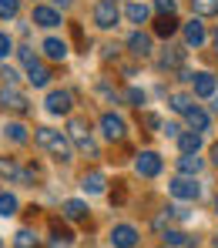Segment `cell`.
<instances>
[{
  "label": "cell",
  "mask_w": 218,
  "mask_h": 248,
  "mask_svg": "<svg viewBox=\"0 0 218 248\" xmlns=\"http://www.w3.org/2000/svg\"><path fill=\"white\" fill-rule=\"evenodd\" d=\"M37 144L47 148L57 161H71L74 158V141L67 138V134H61V131H54V127H37Z\"/></svg>",
  "instance_id": "6da1fadb"
},
{
  "label": "cell",
  "mask_w": 218,
  "mask_h": 248,
  "mask_svg": "<svg viewBox=\"0 0 218 248\" xmlns=\"http://www.w3.org/2000/svg\"><path fill=\"white\" fill-rule=\"evenodd\" d=\"M165 242H168V245H191V242H188V235H185V232H178V228H168V232H165Z\"/></svg>",
  "instance_id": "f546056e"
},
{
  "label": "cell",
  "mask_w": 218,
  "mask_h": 248,
  "mask_svg": "<svg viewBox=\"0 0 218 248\" xmlns=\"http://www.w3.org/2000/svg\"><path fill=\"white\" fill-rule=\"evenodd\" d=\"M185 118H188V127H191V131H208V114H205L202 108H191Z\"/></svg>",
  "instance_id": "44dd1931"
},
{
  "label": "cell",
  "mask_w": 218,
  "mask_h": 248,
  "mask_svg": "<svg viewBox=\"0 0 218 248\" xmlns=\"http://www.w3.org/2000/svg\"><path fill=\"white\" fill-rule=\"evenodd\" d=\"M174 31H178V20H174V14H161V17L155 20V34H158V37H171Z\"/></svg>",
  "instance_id": "d6986e66"
},
{
  "label": "cell",
  "mask_w": 218,
  "mask_h": 248,
  "mask_svg": "<svg viewBox=\"0 0 218 248\" xmlns=\"http://www.w3.org/2000/svg\"><path fill=\"white\" fill-rule=\"evenodd\" d=\"M17 0H0V17H17Z\"/></svg>",
  "instance_id": "1f68e13d"
},
{
  "label": "cell",
  "mask_w": 218,
  "mask_h": 248,
  "mask_svg": "<svg viewBox=\"0 0 218 248\" xmlns=\"http://www.w3.org/2000/svg\"><path fill=\"white\" fill-rule=\"evenodd\" d=\"M205 24H198V20H191V24H185V44L188 47H202L205 44Z\"/></svg>",
  "instance_id": "4fadbf2b"
},
{
  "label": "cell",
  "mask_w": 218,
  "mask_h": 248,
  "mask_svg": "<svg viewBox=\"0 0 218 248\" xmlns=\"http://www.w3.org/2000/svg\"><path fill=\"white\" fill-rule=\"evenodd\" d=\"M168 248H171V245H168Z\"/></svg>",
  "instance_id": "bcb514c9"
},
{
  "label": "cell",
  "mask_w": 218,
  "mask_h": 248,
  "mask_svg": "<svg viewBox=\"0 0 218 248\" xmlns=\"http://www.w3.org/2000/svg\"><path fill=\"white\" fill-rule=\"evenodd\" d=\"M81 188H84L87 195H101V191H104V174H101V171L84 174V178H81Z\"/></svg>",
  "instance_id": "ac0fdd59"
},
{
  "label": "cell",
  "mask_w": 218,
  "mask_h": 248,
  "mask_svg": "<svg viewBox=\"0 0 218 248\" xmlns=\"http://www.w3.org/2000/svg\"><path fill=\"white\" fill-rule=\"evenodd\" d=\"M27 81L34 84V87H44V84L50 81V71L44 67L41 61H31V64H27Z\"/></svg>",
  "instance_id": "9a60e30c"
},
{
  "label": "cell",
  "mask_w": 218,
  "mask_h": 248,
  "mask_svg": "<svg viewBox=\"0 0 218 248\" xmlns=\"http://www.w3.org/2000/svg\"><path fill=\"white\" fill-rule=\"evenodd\" d=\"M44 54H47L50 61H64V57H67V44L57 41V37H47V41H44Z\"/></svg>",
  "instance_id": "ffe728a7"
},
{
  "label": "cell",
  "mask_w": 218,
  "mask_h": 248,
  "mask_svg": "<svg viewBox=\"0 0 218 248\" xmlns=\"http://www.w3.org/2000/svg\"><path fill=\"white\" fill-rule=\"evenodd\" d=\"M215 248H218V235H215Z\"/></svg>",
  "instance_id": "b9f144b4"
},
{
  "label": "cell",
  "mask_w": 218,
  "mask_h": 248,
  "mask_svg": "<svg viewBox=\"0 0 218 248\" xmlns=\"http://www.w3.org/2000/svg\"><path fill=\"white\" fill-rule=\"evenodd\" d=\"M94 24H97L101 31H111V27L118 24V3H114V0H101V3L94 7Z\"/></svg>",
  "instance_id": "277c9868"
},
{
  "label": "cell",
  "mask_w": 218,
  "mask_h": 248,
  "mask_svg": "<svg viewBox=\"0 0 218 248\" xmlns=\"http://www.w3.org/2000/svg\"><path fill=\"white\" fill-rule=\"evenodd\" d=\"M215 211H218V198H215Z\"/></svg>",
  "instance_id": "7bdbcfd3"
},
{
  "label": "cell",
  "mask_w": 218,
  "mask_h": 248,
  "mask_svg": "<svg viewBox=\"0 0 218 248\" xmlns=\"http://www.w3.org/2000/svg\"><path fill=\"white\" fill-rule=\"evenodd\" d=\"M111 245L114 248H134L138 245V228H134V225H114Z\"/></svg>",
  "instance_id": "ba28073f"
},
{
  "label": "cell",
  "mask_w": 218,
  "mask_h": 248,
  "mask_svg": "<svg viewBox=\"0 0 218 248\" xmlns=\"http://www.w3.org/2000/svg\"><path fill=\"white\" fill-rule=\"evenodd\" d=\"M212 161H215V165H218V144H215V148H212Z\"/></svg>",
  "instance_id": "ab89813d"
},
{
  "label": "cell",
  "mask_w": 218,
  "mask_h": 248,
  "mask_svg": "<svg viewBox=\"0 0 218 248\" xmlns=\"http://www.w3.org/2000/svg\"><path fill=\"white\" fill-rule=\"evenodd\" d=\"M215 47H218V34H215Z\"/></svg>",
  "instance_id": "ee69618b"
},
{
  "label": "cell",
  "mask_w": 218,
  "mask_h": 248,
  "mask_svg": "<svg viewBox=\"0 0 218 248\" xmlns=\"http://www.w3.org/2000/svg\"><path fill=\"white\" fill-rule=\"evenodd\" d=\"M155 7H158V14H174V10H178L174 0H155Z\"/></svg>",
  "instance_id": "836d02e7"
},
{
  "label": "cell",
  "mask_w": 218,
  "mask_h": 248,
  "mask_svg": "<svg viewBox=\"0 0 218 248\" xmlns=\"http://www.w3.org/2000/svg\"><path fill=\"white\" fill-rule=\"evenodd\" d=\"M212 97H215V111H218V91H215V94H212Z\"/></svg>",
  "instance_id": "60d3db41"
},
{
  "label": "cell",
  "mask_w": 218,
  "mask_h": 248,
  "mask_svg": "<svg viewBox=\"0 0 218 248\" xmlns=\"http://www.w3.org/2000/svg\"><path fill=\"white\" fill-rule=\"evenodd\" d=\"M0 248H3V242H0Z\"/></svg>",
  "instance_id": "f6af8a7d"
},
{
  "label": "cell",
  "mask_w": 218,
  "mask_h": 248,
  "mask_svg": "<svg viewBox=\"0 0 218 248\" xmlns=\"http://www.w3.org/2000/svg\"><path fill=\"white\" fill-rule=\"evenodd\" d=\"M178 148H181V155H198V148H202V134H198V131L178 134Z\"/></svg>",
  "instance_id": "2e32d148"
},
{
  "label": "cell",
  "mask_w": 218,
  "mask_h": 248,
  "mask_svg": "<svg viewBox=\"0 0 218 248\" xmlns=\"http://www.w3.org/2000/svg\"><path fill=\"white\" fill-rule=\"evenodd\" d=\"M178 171H181V174H198V171H202V158H198V155H181V158H178Z\"/></svg>",
  "instance_id": "7402d4cb"
},
{
  "label": "cell",
  "mask_w": 218,
  "mask_h": 248,
  "mask_svg": "<svg viewBox=\"0 0 218 248\" xmlns=\"http://www.w3.org/2000/svg\"><path fill=\"white\" fill-rule=\"evenodd\" d=\"M0 78H3V84H17V71L3 64V67H0Z\"/></svg>",
  "instance_id": "e575fe53"
},
{
  "label": "cell",
  "mask_w": 218,
  "mask_h": 248,
  "mask_svg": "<svg viewBox=\"0 0 218 248\" xmlns=\"http://www.w3.org/2000/svg\"><path fill=\"white\" fill-rule=\"evenodd\" d=\"M0 104H3L7 111H17V114H24V111H27V97L17 91V84H7V87L0 91Z\"/></svg>",
  "instance_id": "52a82bcc"
},
{
  "label": "cell",
  "mask_w": 218,
  "mask_h": 248,
  "mask_svg": "<svg viewBox=\"0 0 218 248\" xmlns=\"http://www.w3.org/2000/svg\"><path fill=\"white\" fill-rule=\"evenodd\" d=\"M101 131H104L108 141H121V138H125V121H121L118 114H104V118H101Z\"/></svg>",
  "instance_id": "30bf717a"
},
{
  "label": "cell",
  "mask_w": 218,
  "mask_h": 248,
  "mask_svg": "<svg viewBox=\"0 0 218 248\" xmlns=\"http://www.w3.org/2000/svg\"><path fill=\"white\" fill-rule=\"evenodd\" d=\"M144 124H148V127H161V121H158V114H144Z\"/></svg>",
  "instance_id": "74e56055"
},
{
  "label": "cell",
  "mask_w": 218,
  "mask_h": 248,
  "mask_svg": "<svg viewBox=\"0 0 218 248\" xmlns=\"http://www.w3.org/2000/svg\"><path fill=\"white\" fill-rule=\"evenodd\" d=\"M14 248H37V235H34L31 228H20V232L14 235Z\"/></svg>",
  "instance_id": "603a6c76"
},
{
  "label": "cell",
  "mask_w": 218,
  "mask_h": 248,
  "mask_svg": "<svg viewBox=\"0 0 218 248\" xmlns=\"http://www.w3.org/2000/svg\"><path fill=\"white\" fill-rule=\"evenodd\" d=\"M158 64H161V67H165V71H168V67H181V54H178V50H171V47H168V50H165V54H161V61H158Z\"/></svg>",
  "instance_id": "f1b7e54d"
},
{
  "label": "cell",
  "mask_w": 218,
  "mask_h": 248,
  "mask_svg": "<svg viewBox=\"0 0 218 248\" xmlns=\"http://www.w3.org/2000/svg\"><path fill=\"white\" fill-rule=\"evenodd\" d=\"M191 7L198 17H215L218 14V0H191Z\"/></svg>",
  "instance_id": "cb8c5ba5"
},
{
  "label": "cell",
  "mask_w": 218,
  "mask_h": 248,
  "mask_svg": "<svg viewBox=\"0 0 218 248\" xmlns=\"http://www.w3.org/2000/svg\"><path fill=\"white\" fill-rule=\"evenodd\" d=\"M64 218H67V221H84V218H87V205H84V202H78V198L64 202Z\"/></svg>",
  "instance_id": "e0dca14e"
},
{
  "label": "cell",
  "mask_w": 218,
  "mask_h": 248,
  "mask_svg": "<svg viewBox=\"0 0 218 248\" xmlns=\"http://www.w3.org/2000/svg\"><path fill=\"white\" fill-rule=\"evenodd\" d=\"M71 91H50L47 94V101H44V108L50 111V114H67L71 111Z\"/></svg>",
  "instance_id": "9c48e42d"
},
{
  "label": "cell",
  "mask_w": 218,
  "mask_h": 248,
  "mask_svg": "<svg viewBox=\"0 0 218 248\" xmlns=\"http://www.w3.org/2000/svg\"><path fill=\"white\" fill-rule=\"evenodd\" d=\"M168 218H178V221H188V218H191V211H188L185 205H171V208H168Z\"/></svg>",
  "instance_id": "d6a6232c"
},
{
  "label": "cell",
  "mask_w": 218,
  "mask_h": 248,
  "mask_svg": "<svg viewBox=\"0 0 218 248\" xmlns=\"http://www.w3.org/2000/svg\"><path fill=\"white\" fill-rule=\"evenodd\" d=\"M171 108L178 111V114H188V111L195 108V101H191L188 94H171Z\"/></svg>",
  "instance_id": "4316f807"
},
{
  "label": "cell",
  "mask_w": 218,
  "mask_h": 248,
  "mask_svg": "<svg viewBox=\"0 0 218 248\" xmlns=\"http://www.w3.org/2000/svg\"><path fill=\"white\" fill-rule=\"evenodd\" d=\"M128 47H131L134 57H148V54H151V37L138 31V34H131V37H128Z\"/></svg>",
  "instance_id": "5bb4252c"
},
{
  "label": "cell",
  "mask_w": 218,
  "mask_h": 248,
  "mask_svg": "<svg viewBox=\"0 0 218 248\" xmlns=\"http://www.w3.org/2000/svg\"><path fill=\"white\" fill-rule=\"evenodd\" d=\"M125 14H128V20H134V24H144V20H148V7H144V3H138V0H131Z\"/></svg>",
  "instance_id": "d4e9b609"
},
{
  "label": "cell",
  "mask_w": 218,
  "mask_h": 248,
  "mask_svg": "<svg viewBox=\"0 0 218 248\" xmlns=\"http://www.w3.org/2000/svg\"><path fill=\"white\" fill-rule=\"evenodd\" d=\"M161 131H165V134H168V138H178V134H181V127H178V124H165V127H161Z\"/></svg>",
  "instance_id": "8d00e7d4"
},
{
  "label": "cell",
  "mask_w": 218,
  "mask_h": 248,
  "mask_svg": "<svg viewBox=\"0 0 218 248\" xmlns=\"http://www.w3.org/2000/svg\"><path fill=\"white\" fill-rule=\"evenodd\" d=\"M191 84H195V94L198 97H212L218 91V81H215V74H208V71H202V74H195L191 78Z\"/></svg>",
  "instance_id": "8fae6325"
},
{
  "label": "cell",
  "mask_w": 218,
  "mask_h": 248,
  "mask_svg": "<svg viewBox=\"0 0 218 248\" xmlns=\"http://www.w3.org/2000/svg\"><path fill=\"white\" fill-rule=\"evenodd\" d=\"M168 191H171L178 202H195V198L202 195V188H198L195 174H178L171 185H168Z\"/></svg>",
  "instance_id": "7a4b0ae2"
},
{
  "label": "cell",
  "mask_w": 218,
  "mask_h": 248,
  "mask_svg": "<svg viewBox=\"0 0 218 248\" xmlns=\"http://www.w3.org/2000/svg\"><path fill=\"white\" fill-rule=\"evenodd\" d=\"M3 134H7L10 141H17V144H24V141H27V127H24V124H7V127H3Z\"/></svg>",
  "instance_id": "83f0119b"
},
{
  "label": "cell",
  "mask_w": 218,
  "mask_h": 248,
  "mask_svg": "<svg viewBox=\"0 0 218 248\" xmlns=\"http://www.w3.org/2000/svg\"><path fill=\"white\" fill-rule=\"evenodd\" d=\"M67 134H71V141H74V148H78V151H84V155H91V158H97V144H94V141H91V134H87V121L74 118Z\"/></svg>",
  "instance_id": "3957f363"
},
{
  "label": "cell",
  "mask_w": 218,
  "mask_h": 248,
  "mask_svg": "<svg viewBox=\"0 0 218 248\" xmlns=\"http://www.w3.org/2000/svg\"><path fill=\"white\" fill-rule=\"evenodd\" d=\"M134 171H138L141 178H158V174H161V158H158L155 151H141L138 161H134Z\"/></svg>",
  "instance_id": "8992f818"
},
{
  "label": "cell",
  "mask_w": 218,
  "mask_h": 248,
  "mask_svg": "<svg viewBox=\"0 0 218 248\" xmlns=\"http://www.w3.org/2000/svg\"><path fill=\"white\" fill-rule=\"evenodd\" d=\"M10 50H14V41H10L7 34H0V57H7Z\"/></svg>",
  "instance_id": "d590c367"
},
{
  "label": "cell",
  "mask_w": 218,
  "mask_h": 248,
  "mask_svg": "<svg viewBox=\"0 0 218 248\" xmlns=\"http://www.w3.org/2000/svg\"><path fill=\"white\" fill-rule=\"evenodd\" d=\"M125 101H128L131 108H141V104H144V91H138V87H128V91H125Z\"/></svg>",
  "instance_id": "4dcf8cb0"
},
{
  "label": "cell",
  "mask_w": 218,
  "mask_h": 248,
  "mask_svg": "<svg viewBox=\"0 0 218 248\" xmlns=\"http://www.w3.org/2000/svg\"><path fill=\"white\" fill-rule=\"evenodd\" d=\"M17 198H14V195H10V191H3V195H0V215H3V218H10V215H17Z\"/></svg>",
  "instance_id": "484cf974"
},
{
  "label": "cell",
  "mask_w": 218,
  "mask_h": 248,
  "mask_svg": "<svg viewBox=\"0 0 218 248\" xmlns=\"http://www.w3.org/2000/svg\"><path fill=\"white\" fill-rule=\"evenodd\" d=\"M34 24L37 27H57L61 24V10H54V7H34Z\"/></svg>",
  "instance_id": "7c38bea8"
},
{
  "label": "cell",
  "mask_w": 218,
  "mask_h": 248,
  "mask_svg": "<svg viewBox=\"0 0 218 248\" xmlns=\"http://www.w3.org/2000/svg\"><path fill=\"white\" fill-rule=\"evenodd\" d=\"M54 3H57V7H61V10H67V7H71V3H74V0H54Z\"/></svg>",
  "instance_id": "f35d334b"
},
{
  "label": "cell",
  "mask_w": 218,
  "mask_h": 248,
  "mask_svg": "<svg viewBox=\"0 0 218 248\" xmlns=\"http://www.w3.org/2000/svg\"><path fill=\"white\" fill-rule=\"evenodd\" d=\"M0 174L10 178V181H20V185H34V178H37V171H31V168H17L10 158H0Z\"/></svg>",
  "instance_id": "5b68a950"
}]
</instances>
